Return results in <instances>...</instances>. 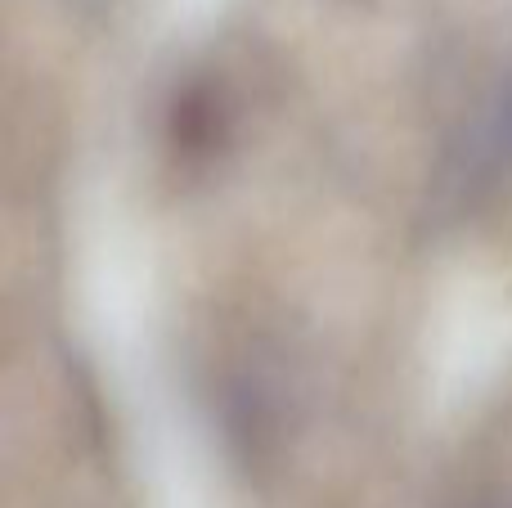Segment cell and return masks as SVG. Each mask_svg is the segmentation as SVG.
I'll return each mask as SVG.
<instances>
[{"label":"cell","mask_w":512,"mask_h":508,"mask_svg":"<svg viewBox=\"0 0 512 508\" xmlns=\"http://www.w3.org/2000/svg\"><path fill=\"white\" fill-rule=\"evenodd\" d=\"M450 508H512L504 500H486V495H472V500H459V504H450Z\"/></svg>","instance_id":"obj_2"},{"label":"cell","mask_w":512,"mask_h":508,"mask_svg":"<svg viewBox=\"0 0 512 508\" xmlns=\"http://www.w3.org/2000/svg\"><path fill=\"white\" fill-rule=\"evenodd\" d=\"M171 144L185 158H212L230 135V108L212 81H189L171 99Z\"/></svg>","instance_id":"obj_1"}]
</instances>
